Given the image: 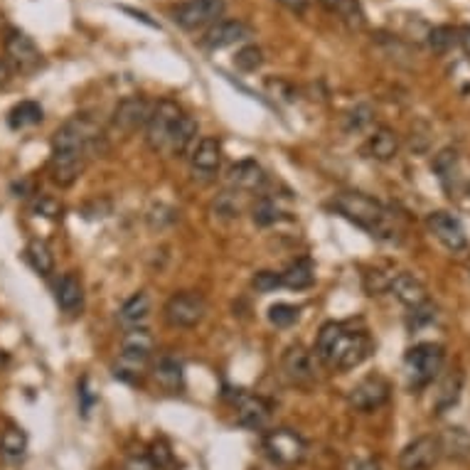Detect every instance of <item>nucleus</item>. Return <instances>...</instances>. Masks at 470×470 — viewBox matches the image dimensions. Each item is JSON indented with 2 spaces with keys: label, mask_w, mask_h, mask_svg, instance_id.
<instances>
[{
  "label": "nucleus",
  "mask_w": 470,
  "mask_h": 470,
  "mask_svg": "<svg viewBox=\"0 0 470 470\" xmlns=\"http://www.w3.org/2000/svg\"><path fill=\"white\" fill-rule=\"evenodd\" d=\"M330 207L340 217H345L348 222L365 229L377 242H384V244H399L401 242V229H399L394 215L382 202L372 200L367 194L340 193L333 197Z\"/></svg>",
  "instance_id": "obj_1"
},
{
  "label": "nucleus",
  "mask_w": 470,
  "mask_h": 470,
  "mask_svg": "<svg viewBox=\"0 0 470 470\" xmlns=\"http://www.w3.org/2000/svg\"><path fill=\"white\" fill-rule=\"evenodd\" d=\"M372 352V340L365 330H352L345 323H326L316 340V355L327 367L348 372L359 367Z\"/></svg>",
  "instance_id": "obj_2"
},
{
  "label": "nucleus",
  "mask_w": 470,
  "mask_h": 470,
  "mask_svg": "<svg viewBox=\"0 0 470 470\" xmlns=\"http://www.w3.org/2000/svg\"><path fill=\"white\" fill-rule=\"evenodd\" d=\"M151 355H153V335L145 327L126 330L113 375L123 382H136L148 365Z\"/></svg>",
  "instance_id": "obj_3"
},
{
  "label": "nucleus",
  "mask_w": 470,
  "mask_h": 470,
  "mask_svg": "<svg viewBox=\"0 0 470 470\" xmlns=\"http://www.w3.org/2000/svg\"><path fill=\"white\" fill-rule=\"evenodd\" d=\"M446 352L439 342H421L407 352L404 358V369H407V379H409L411 389H421L431 384L436 375L443 367Z\"/></svg>",
  "instance_id": "obj_4"
},
{
  "label": "nucleus",
  "mask_w": 470,
  "mask_h": 470,
  "mask_svg": "<svg viewBox=\"0 0 470 470\" xmlns=\"http://www.w3.org/2000/svg\"><path fill=\"white\" fill-rule=\"evenodd\" d=\"M180 119H183V109L170 99H161L158 103H153L151 119L145 123V144L151 145V151L158 153V151L168 148V141H170Z\"/></svg>",
  "instance_id": "obj_5"
},
{
  "label": "nucleus",
  "mask_w": 470,
  "mask_h": 470,
  "mask_svg": "<svg viewBox=\"0 0 470 470\" xmlns=\"http://www.w3.org/2000/svg\"><path fill=\"white\" fill-rule=\"evenodd\" d=\"M207 316V301L194 291H180L168 298L163 317L173 327H197Z\"/></svg>",
  "instance_id": "obj_6"
},
{
  "label": "nucleus",
  "mask_w": 470,
  "mask_h": 470,
  "mask_svg": "<svg viewBox=\"0 0 470 470\" xmlns=\"http://www.w3.org/2000/svg\"><path fill=\"white\" fill-rule=\"evenodd\" d=\"M264 450L278 466H296L306 456V441L291 429H274L264 436Z\"/></svg>",
  "instance_id": "obj_7"
},
{
  "label": "nucleus",
  "mask_w": 470,
  "mask_h": 470,
  "mask_svg": "<svg viewBox=\"0 0 470 470\" xmlns=\"http://www.w3.org/2000/svg\"><path fill=\"white\" fill-rule=\"evenodd\" d=\"M225 12V0H185L173 8V21L183 30H200L217 22Z\"/></svg>",
  "instance_id": "obj_8"
},
{
  "label": "nucleus",
  "mask_w": 470,
  "mask_h": 470,
  "mask_svg": "<svg viewBox=\"0 0 470 470\" xmlns=\"http://www.w3.org/2000/svg\"><path fill=\"white\" fill-rule=\"evenodd\" d=\"M392 394L389 382L382 375H369L362 382H358L352 392H350V407L362 414L377 411L379 407H384Z\"/></svg>",
  "instance_id": "obj_9"
},
{
  "label": "nucleus",
  "mask_w": 470,
  "mask_h": 470,
  "mask_svg": "<svg viewBox=\"0 0 470 470\" xmlns=\"http://www.w3.org/2000/svg\"><path fill=\"white\" fill-rule=\"evenodd\" d=\"M441 458L439 436H419L399 453V470H431Z\"/></svg>",
  "instance_id": "obj_10"
},
{
  "label": "nucleus",
  "mask_w": 470,
  "mask_h": 470,
  "mask_svg": "<svg viewBox=\"0 0 470 470\" xmlns=\"http://www.w3.org/2000/svg\"><path fill=\"white\" fill-rule=\"evenodd\" d=\"M426 225H429L431 235L439 239L441 244L446 246L453 254H460L468 249V236H466V229L460 225L458 219L449 212H431L426 217Z\"/></svg>",
  "instance_id": "obj_11"
},
{
  "label": "nucleus",
  "mask_w": 470,
  "mask_h": 470,
  "mask_svg": "<svg viewBox=\"0 0 470 470\" xmlns=\"http://www.w3.org/2000/svg\"><path fill=\"white\" fill-rule=\"evenodd\" d=\"M236 424L249 431H264L271 421V404L264 397L239 392L235 397Z\"/></svg>",
  "instance_id": "obj_12"
},
{
  "label": "nucleus",
  "mask_w": 470,
  "mask_h": 470,
  "mask_svg": "<svg viewBox=\"0 0 470 470\" xmlns=\"http://www.w3.org/2000/svg\"><path fill=\"white\" fill-rule=\"evenodd\" d=\"M151 111H153V103L145 102L144 96H128V99L119 102L111 121L119 131L133 133L138 128H145V123L151 119Z\"/></svg>",
  "instance_id": "obj_13"
},
{
  "label": "nucleus",
  "mask_w": 470,
  "mask_h": 470,
  "mask_svg": "<svg viewBox=\"0 0 470 470\" xmlns=\"http://www.w3.org/2000/svg\"><path fill=\"white\" fill-rule=\"evenodd\" d=\"M281 367L291 384L296 387H310L316 382V367H313V358L303 345H291L281 358Z\"/></svg>",
  "instance_id": "obj_14"
},
{
  "label": "nucleus",
  "mask_w": 470,
  "mask_h": 470,
  "mask_svg": "<svg viewBox=\"0 0 470 470\" xmlns=\"http://www.w3.org/2000/svg\"><path fill=\"white\" fill-rule=\"evenodd\" d=\"M5 54H8V64L21 70V72H30L40 64V50L37 45L32 42V37H28L25 32L12 30L5 37Z\"/></svg>",
  "instance_id": "obj_15"
},
{
  "label": "nucleus",
  "mask_w": 470,
  "mask_h": 470,
  "mask_svg": "<svg viewBox=\"0 0 470 470\" xmlns=\"http://www.w3.org/2000/svg\"><path fill=\"white\" fill-rule=\"evenodd\" d=\"M89 155L79 153V151H52L50 155V175L54 185L60 187H72L79 175L84 173Z\"/></svg>",
  "instance_id": "obj_16"
},
{
  "label": "nucleus",
  "mask_w": 470,
  "mask_h": 470,
  "mask_svg": "<svg viewBox=\"0 0 470 470\" xmlns=\"http://www.w3.org/2000/svg\"><path fill=\"white\" fill-rule=\"evenodd\" d=\"M249 37H251V30H249L246 22L219 21L205 32L202 45H205L207 50L217 52V50H225V47H232V45H239V42L249 40Z\"/></svg>",
  "instance_id": "obj_17"
},
{
  "label": "nucleus",
  "mask_w": 470,
  "mask_h": 470,
  "mask_svg": "<svg viewBox=\"0 0 470 470\" xmlns=\"http://www.w3.org/2000/svg\"><path fill=\"white\" fill-rule=\"evenodd\" d=\"M222 165V144L207 136L200 144H194L193 153H190V168H193L194 177H212Z\"/></svg>",
  "instance_id": "obj_18"
},
{
  "label": "nucleus",
  "mask_w": 470,
  "mask_h": 470,
  "mask_svg": "<svg viewBox=\"0 0 470 470\" xmlns=\"http://www.w3.org/2000/svg\"><path fill=\"white\" fill-rule=\"evenodd\" d=\"M389 291L394 293V298H397L399 303L409 306L411 310L424 306V303L429 301L426 286H424L416 276L407 274V271H399V274L392 276V281H389Z\"/></svg>",
  "instance_id": "obj_19"
},
{
  "label": "nucleus",
  "mask_w": 470,
  "mask_h": 470,
  "mask_svg": "<svg viewBox=\"0 0 470 470\" xmlns=\"http://www.w3.org/2000/svg\"><path fill=\"white\" fill-rule=\"evenodd\" d=\"M229 183L236 193H256L266 185V173L256 161H239L229 170Z\"/></svg>",
  "instance_id": "obj_20"
},
{
  "label": "nucleus",
  "mask_w": 470,
  "mask_h": 470,
  "mask_svg": "<svg viewBox=\"0 0 470 470\" xmlns=\"http://www.w3.org/2000/svg\"><path fill=\"white\" fill-rule=\"evenodd\" d=\"M365 153L369 158H375L379 163H387L399 153V136L397 131H392L389 126H379L377 131L372 133L365 144Z\"/></svg>",
  "instance_id": "obj_21"
},
{
  "label": "nucleus",
  "mask_w": 470,
  "mask_h": 470,
  "mask_svg": "<svg viewBox=\"0 0 470 470\" xmlns=\"http://www.w3.org/2000/svg\"><path fill=\"white\" fill-rule=\"evenodd\" d=\"M151 317V296L144 293V291H138V293H133L126 303L119 310V323L126 330H136V327H144L145 320Z\"/></svg>",
  "instance_id": "obj_22"
},
{
  "label": "nucleus",
  "mask_w": 470,
  "mask_h": 470,
  "mask_svg": "<svg viewBox=\"0 0 470 470\" xmlns=\"http://www.w3.org/2000/svg\"><path fill=\"white\" fill-rule=\"evenodd\" d=\"M194 144H197V121H194L193 116L183 113V119L175 126V131L173 136H170L165 151L170 155H175V158H183V155L193 153Z\"/></svg>",
  "instance_id": "obj_23"
},
{
  "label": "nucleus",
  "mask_w": 470,
  "mask_h": 470,
  "mask_svg": "<svg viewBox=\"0 0 470 470\" xmlns=\"http://www.w3.org/2000/svg\"><path fill=\"white\" fill-rule=\"evenodd\" d=\"M57 306L64 310V313H79L84 306V286L79 276L74 274H64L57 284Z\"/></svg>",
  "instance_id": "obj_24"
},
{
  "label": "nucleus",
  "mask_w": 470,
  "mask_h": 470,
  "mask_svg": "<svg viewBox=\"0 0 470 470\" xmlns=\"http://www.w3.org/2000/svg\"><path fill=\"white\" fill-rule=\"evenodd\" d=\"M316 284V264L310 259H296L281 271V286L291 291H306Z\"/></svg>",
  "instance_id": "obj_25"
},
{
  "label": "nucleus",
  "mask_w": 470,
  "mask_h": 470,
  "mask_svg": "<svg viewBox=\"0 0 470 470\" xmlns=\"http://www.w3.org/2000/svg\"><path fill=\"white\" fill-rule=\"evenodd\" d=\"M460 392H463V372L460 369H453L449 372L443 382H441L439 392H436V399H433V409L436 414H446L449 409H453L458 404Z\"/></svg>",
  "instance_id": "obj_26"
},
{
  "label": "nucleus",
  "mask_w": 470,
  "mask_h": 470,
  "mask_svg": "<svg viewBox=\"0 0 470 470\" xmlns=\"http://www.w3.org/2000/svg\"><path fill=\"white\" fill-rule=\"evenodd\" d=\"M433 173L439 177V183L443 185L446 193H453L456 187V180H458V153L453 148H443L436 158H433Z\"/></svg>",
  "instance_id": "obj_27"
},
{
  "label": "nucleus",
  "mask_w": 470,
  "mask_h": 470,
  "mask_svg": "<svg viewBox=\"0 0 470 470\" xmlns=\"http://www.w3.org/2000/svg\"><path fill=\"white\" fill-rule=\"evenodd\" d=\"M153 377L168 392H177V389H183V365L170 355H163L153 365Z\"/></svg>",
  "instance_id": "obj_28"
},
{
  "label": "nucleus",
  "mask_w": 470,
  "mask_h": 470,
  "mask_svg": "<svg viewBox=\"0 0 470 470\" xmlns=\"http://www.w3.org/2000/svg\"><path fill=\"white\" fill-rule=\"evenodd\" d=\"M323 3V8L327 12H333V15H338L340 21L348 22L350 28H365V11H362V5H359V0H320Z\"/></svg>",
  "instance_id": "obj_29"
},
{
  "label": "nucleus",
  "mask_w": 470,
  "mask_h": 470,
  "mask_svg": "<svg viewBox=\"0 0 470 470\" xmlns=\"http://www.w3.org/2000/svg\"><path fill=\"white\" fill-rule=\"evenodd\" d=\"M45 119V111L37 102H21L15 103L8 113V126L12 131H22V128H32Z\"/></svg>",
  "instance_id": "obj_30"
},
{
  "label": "nucleus",
  "mask_w": 470,
  "mask_h": 470,
  "mask_svg": "<svg viewBox=\"0 0 470 470\" xmlns=\"http://www.w3.org/2000/svg\"><path fill=\"white\" fill-rule=\"evenodd\" d=\"M28 450V436L21 429H5L0 433V456L5 460H21Z\"/></svg>",
  "instance_id": "obj_31"
},
{
  "label": "nucleus",
  "mask_w": 470,
  "mask_h": 470,
  "mask_svg": "<svg viewBox=\"0 0 470 470\" xmlns=\"http://www.w3.org/2000/svg\"><path fill=\"white\" fill-rule=\"evenodd\" d=\"M441 453H449L450 458H468L470 433L466 429H449L439 439Z\"/></svg>",
  "instance_id": "obj_32"
},
{
  "label": "nucleus",
  "mask_w": 470,
  "mask_h": 470,
  "mask_svg": "<svg viewBox=\"0 0 470 470\" xmlns=\"http://www.w3.org/2000/svg\"><path fill=\"white\" fill-rule=\"evenodd\" d=\"M25 256H28L30 266L40 276H50L52 271H54V256H52L50 246L40 242V239H32L28 249H25Z\"/></svg>",
  "instance_id": "obj_33"
},
{
  "label": "nucleus",
  "mask_w": 470,
  "mask_h": 470,
  "mask_svg": "<svg viewBox=\"0 0 470 470\" xmlns=\"http://www.w3.org/2000/svg\"><path fill=\"white\" fill-rule=\"evenodd\" d=\"M460 42V32L450 25H439L429 32V47L436 54H446V52L456 50Z\"/></svg>",
  "instance_id": "obj_34"
},
{
  "label": "nucleus",
  "mask_w": 470,
  "mask_h": 470,
  "mask_svg": "<svg viewBox=\"0 0 470 470\" xmlns=\"http://www.w3.org/2000/svg\"><path fill=\"white\" fill-rule=\"evenodd\" d=\"M375 121V111H372V106L369 103H358L355 109H350L345 113V131L348 133H362L367 131L369 126Z\"/></svg>",
  "instance_id": "obj_35"
},
{
  "label": "nucleus",
  "mask_w": 470,
  "mask_h": 470,
  "mask_svg": "<svg viewBox=\"0 0 470 470\" xmlns=\"http://www.w3.org/2000/svg\"><path fill=\"white\" fill-rule=\"evenodd\" d=\"M284 215H286V212H281V207H278L274 200H268V197H261V200L254 205V210H251L254 222L261 227L276 225V222H281V219H286Z\"/></svg>",
  "instance_id": "obj_36"
},
{
  "label": "nucleus",
  "mask_w": 470,
  "mask_h": 470,
  "mask_svg": "<svg viewBox=\"0 0 470 470\" xmlns=\"http://www.w3.org/2000/svg\"><path fill=\"white\" fill-rule=\"evenodd\" d=\"M261 64H264V52L256 45H246L235 54V67L242 72H256L261 70Z\"/></svg>",
  "instance_id": "obj_37"
},
{
  "label": "nucleus",
  "mask_w": 470,
  "mask_h": 470,
  "mask_svg": "<svg viewBox=\"0 0 470 470\" xmlns=\"http://www.w3.org/2000/svg\"><path fill=\"white\" fill-rule=\"evenodd\" d=\"M301 316V310L291 303H276L268 308V323L276 327H291Z\"/></svg>",
  "instance_id": "obj_38"
},
{
  "label": "nucleus",
  "mask_w": 470,
  "mask_h": 470,
  "mask_svg": "<svg viewBox=\"0 0 470 470\" xmlns=\"http://www.w3.org/2000/svg\"><path fill=\"white\" fill-rule=\"evenodd\" d=\"M148 458L153 460V466L158 470H173L175 468V456L170 446L165 441H155L153 449H151V456Z\"/></svg>",
  "instance_id": "obj_39"
},
{
  "label": "nucleus",
  "mask_w": 470,
  "mask_h": 470,
  "mask_svg": "<svg viewBox=\"0 0 470 470\" xmlns=\"http://www.w3.org/2000/svg\"><path fill=\"white\" fill-rule=\"evenodd\" d=\"M392 276H394V274H384V271H379V268L367 271V274H365V288H367L369 296H377L382 291H389Z\"/></svg>",
  "instance_id": "obj_40"
},
{
  "label": "nucleus",
  "mask_w": 470,
  "mask_h": 470,
  "mask_svg": "<svg viewBox=\"0 0 470 470\" xmlns=\"http://www.w3.org/2000/svg\"><path fill=\"white\" fill-rule=\"evenodd\" d=\"M32 212L40 217H50V219H60L62 217V205L57 200H52L47 194H40L35 202H32Z\"/></svg>",
  "instance_id": "obj_41"
},
{
  "label": "nucleus",
  "mask_w": 470,
  "mask_h": 470,
  "mask_svg": "<svg viewBox=\"0 0 470 470\" xmlns=\"http://www.w3.org/2000/svg\"><path fill=\"white\" fill-rule=\"evenodd\" d=\"M251 286L259 291V293H271L281 288V274H274V271H259L254 278H251Z\"/></svg>",
  "instance_id": "obj_42"
},
{
  "label": "nucleus",
  "mask_w": 470,
  "mask_h": 470,
  "mask_svg": "<svg viewBox=\"0 0 470 470\" xmlns=\"http://www.w3.org/2000/svg\"><path fill=\"white\" fill-rule=\"evenodd\" d=\"M266 89L274 92V96L284 99V102H296V89L288 82H284V79H268V82H266Z\"/></svg>",
  "instance_id": "obj_43"
},
{
  "label": "nucleus",
  "mask_w": 470,
  "mask_h": 470,
  "mask_svg": "<svg viewBox=\"0 0 470 470\" xmlns=\"http://www.w3.org/2000/svg\"><path fill=\"white\" fill-rule=\"evenodd\" d=\"M236 193H225L219 200L215 202L217 212L225 217H239V202L235 200Z\"/></svg>",
  "instance_id": "obj_44"
},
{
  "label": "nucleus",
  "mask_w": 470,
  "mask_h": 470,
  "mask_svg": "<svg viewBox=\"0 0 470 470\" xmlns=\"http://www.w3.org/2000/svg\"><path fill=\"white\" fill-rule=\"evenodd\" d=\"M79 401H82V414L87 416L89 411H92L94 401H96V397L92 394V389H89V377H82V382H79Z\"/></svg>",
  "instance_id": "obj_45"
},
{
  "label": "nucleus",
  "mask_w": 470,
  "mask_h": 470,
  "mask_svg": "<svg viewBox=\"0 0 470 470\" xmlns=\"http://www.w3.org/2000/svg\"><path fill=\"white\" fill-rule=\"evenodd\" d=\"M345 470H379V463L377 460H369V458H352V460H348Z\"/></svg>",
  "instance_id": "obj_46"
},
{
  "label": "nucleus",
  "mask_w": 470,
  "mask_h": 470,
  "mask_svg": "<svg viewBox=\"0 0 470 470\" xmlns=\"http://www.w3.org/2000/svg\"><path fill=\"white\" fill-rule=\"evenodd\" d=\"M126 470H158L153 466V460L148 456H138V458H131L126 463Z\"/></svg>",
  "instance_id": "obj_47"
},
{
  "label": "nucleus",
  "mask_w": 470,
  "mask_h": 470,
  "mask_svg": "<svg viewBox=\"0 0 470 470\" xmlns=\"http://www.w3.org/2000/svg\"><path fill=\"white\" fill-rule=\"evenodd\" d=\"M281 3L284 8H288L291 12H296V15H303L308 11V0H276Z\"/></svg>",
  "instance_id": "obj_48"
},
{
  "label": "nucleus",
  "mask_w": 470,
  "mask_h": 470,
  "mask_svg": "<svg viewBox=\"0 0 470 470\" xmlns=\"http://www.w3.org/2000/svg\"><path fill=\"white\" fill-rule=\"evenodd\" d=\"M12 77V67L8 62H0V87H5V84L11 82Z\"/></svg>",
  "instance_id": "obj_49"
},
{
  "label": "nucleus",
  "mask_w": 470,
  "mask_h": 470,
  "mask_svg": "<svg viewBox=\"0 0 470 470\" xmlns=\"http://www.w3.org/2000/svg\"><path fill=\"white\" fill-rule=\"evenodd\" d=\"M468 194H470V185H468Z\"/></svg>",
  "instance_id": "obj_50"
}]
</instances>
